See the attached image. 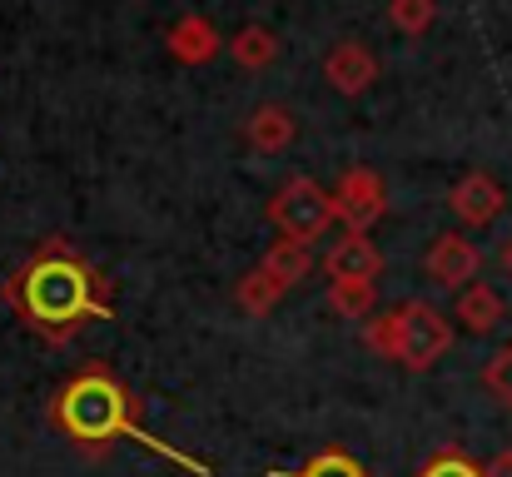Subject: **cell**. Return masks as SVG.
<instances>
[{
  "instance_id": "ffe728a7",
  "label": "cell",
  "mask_w": 512,
  "mask_h": 477,
  "mask_svg": "<svg viewBox=\"0 0 512 477\" xmlns=\"http://www.w3.org/2000/svg\"><path fill=\"white\" fill-rule=\"evenodd\" d=\"M388 20L403 35H423L433 25V0H388Z\"/></svg>"
},
{
  "instance_id": "7a4b0ae2",
  "label": "cell",
  "mask_w": 512,
  "mask_h": 477,
  "mask_svg": "<svg viewBox=\"0 0 512 477\" xmlns=\"http://www.w3.org/2000/svg\"><path fill=\"white\" fill-rule=\"evenodd\" d=\"M50 423L80 448V453H110L115 438H135V393L105 368L90 363L80 368L55 398H50Z\"/></svg>"
},
{
  "instance_id": "4fadbf2b",
  "label": "cell",
  "mask_w": 512,
  "mask_h": 477,
  "mask_svg": "<svg viewBox=\"0 0 512 477\" xmlns=\"http://www.w3.org/2000/svg\"><path fill=\"white\" fill-rule=\"evenodd\" d=\"M259 269H269L284 289H294V284L314 269V254H309V244H299V239H274V244L264 249Z\"/></svg>"
},
{
  "instance_id": "52a82bcc",
  "label": "cell",
  "mask_w": 512,
  "mask_h": 477,
  "mask_svg": "<svg viewBox=\"0 0 512 477\" xmlns=\"http://www.w3.org/2000/svg\"><path fill=\"white\" fill-rule=\"evenodd\" d=\"M503 209H508V194H503V184H498L493 174L473 169V174H463V179L453 184V214H458L468 229H488V224H498Z\"/></svg>"
},
{
  "instance_id": "9a60e30c",
  "label": "cell",
  "mask_w": 512,
  "mask_h": 477,
  "mask_svg": "<svg viewBox=\"0 0 512 477\" xmlns=\"http://www.w3.org/2000/svg\"><path fill=\"white\" fill-rule=\"evenodd\" d=\"M229 55H234L244 70H264V65L279 55V40H274V30H264V25H244V30L229 40Z\"/></svg>"
},
{
  "instance_id": "5bb4252c",
  "label": "cell",
  "mask_w": 512,
  "mask_h": 477,
  "mask_svg": "<svg viewBox=\"0 0 512 477\" xmlns=\"http://www.w3.org/2000/svg\"><path fill=\"white\" fill-rule=\"evenodd\" d=\"M279 299H284V284H279L269 269L244 274V279H239V289H234V304H239L249 318H264L274 304H279Z\"/></svg>"
},
{
  "instance_id": "30bf717a",
  "label": "cell",
  "mask_w": 512,
  "mask_h": 477,
  "mask_svg": "<svg viewBox=\"0 0 512 477\" xmlns=\"http://www.w3.org/2000/svg\"><path fill=\"white\" fill-rule=\"evenodd\" d=\"M165 45H170V55L179 65H204V60L219 55V30H214V20H204V15H184V20L170 25Z\"/></svg>"
},
{
  "instance_id": "ba28073f",
  "label": "cell",
  "mask_w": 512,
  "mask_h": 477,
  "mask_svg": "<svg viewBox=\"0 0 512 477\" xmlns=\"http://www.w3.org/2000/svg\"><path fill=\"white\" fill-rule=\"evenodd\" d=\"M324 75H329V85H334L339 95H363V90L378 80V60H373L368 45L339 40V45L324 55Z\"/></svg>"
},
{
  "instance_id": "2e32d148",
  "label": "cell",
  "mask_w": 512,
  "mask_h": 477,
  "mask_svg": "<svg viewBox=\"0 0 512 477\" xmlns=\"http://www.w3.org/2000/svg\"><path fill=\"white\" fill-rule=\"evenodd\" d=\"M329 309L339 318H373L378 289L373 284H358V279H339V284H329Z\"/></svg>"
},
{
  "instance_id": "8992f818",
  "label": "cell",
  "mask_w": 512,
  "mask_h": 477,
  "mask_svg": "<svg viewBox=\"0 0 512 477\" xmlns=\"http://www.w3.org/2000/svg\"><path fill=\"white\" fill-rule=\"evenodd\" d=\"M478 264H483V254L463 234H438L428 244V254H423V274L433 284H443V289H468V279L478 274Z\"/></svg>"
},
{
  "instance_id": "8fae6325",
  "label": "cell",
  "mask_w": 512,
  "mask_h": 477,
  "mask_svg": "<svg viewBox=\"0 0 512 477\" xmlns=\"http://www.w3.org/2000/svg\"><path fill=\"white\" fill-rule=\"evenodd\" d=\"M294 135H299V125H294V115H289L284 105H259V110L249 115V125H244V140H249L259 155H279V150H289Z\"/></svg>"
},
{
  "instance_id": "5b68a950",
  "label": "cell",
  "mask_w": 512,
  "mask_h": 477,
  "mask_svg": "<svg viewBox=\"0 0 512 477\" xmlns=\"http://www.w3.org/2000/svg\"><path fill=\"white\" fill-rule=\"evenodd\" d=\"M334 214H339V224H348V234H368L388 214V189L368 164L343 169V179L334 184Z\"/></svg>"
},
{
  "instance_id": "44dd1931",
  "label": "cell",
  "mask_w": 512,
  "mask_h": 477,
  "mask_svg": "<svg viewBox=\"0 0 512 477\" xmlns=\"http://www.w3.org/2000/svg\"><path fill=\"white\" fill-rule=\"evenodd\" d=\"M483 473H488V477H512V448H508V453H498Z\"/></svg>"
},
{
  "instance_id": "277c9868",
  "label": "cell",
  "mask_w": 512,
  "mask_h": 477,
  "mask_svg": "<svg viewBox=\"0 0 512 477\" xmlns=\"http://www.w3.org/2000/svg\"><path fill=\"white\" fill-rule=\"evenodd\" d=\"M334 194L324 184H314L309 174L289 179L274 199H269V224L279 229V239H299V244H314L329 234L334 224Z\"/></svg>"
},
{
  "instance_id": "6da1fadb",
  "label": "cell",
  "mask_w": 512,
  "mask_h": 477,
  "mask_svg": "<svg viewBox=\"0 0 512 477\" xmlns=\"http://www.w3.org/2000/svg\"><path fill=\"white\" fill-rule=\"evenodd\" d=\"M0 299L20 314L30 333L50 343H65L85 323L115 314L110 279L70 239H40V249L0 284Z\"/></svg>"
},
{
  "instance_id": "7402d4cb",
  "label": "cell",
  "mask_w": 512,
  "mask_h": 477,
  "mask_svg": "<svg viewBox=\"0 0 512 477\" xmlns=\"http://www.w3.org/2000/svg\"><path fill=\"white\" fill-rule=\"evenodd\" d=\"M503 269H508V279H512V239L503 244Z\"/></svg>"
},
{
  "instance_id": "d6986e66",
  "label": "cell",
  "mask_w": 512,
  "mask_h": 477,
  "mask_svg": "<svg viewBox=\"0 0 512 477\" xmlns=\"http://www.w3.org/2000/svg\"><path fill=\"white\" fill-rule=\"evenodd\" d=\"M483 388H488V393L512 413V338L488 358V368H483Z\"/></svg>"
},
{
  "instance_id": "e0dca14e",
  "label": "cell",
  "mask_w": 512,
  "mask_h": 477,
  "mask_svg": "<svg viewBox=\"0 0 512 477\" xmlns=\"http://www.w3.org/2000/svg\"><path fill=\"white\" fill-rule=\"evenodd\" d=\"M269 477H284V473H269ZM289 477H368V468L353 453H343V448H319L299 473H289Z\"/></svg>"
},
{
  "instance_id": "9c48e42d",
  "label": "cell",
  "mask_w": 512,
  "mask_h": 477,
  "mask_svg": "<svg viewBox=\"0 0 512 477\" xmlns=\"http://www.w3.org/2000/svg\"><path fill=\"white\" fill-rule=\"evenodd\" d=\"M324 274H329V284H339V279L373 284L383 274V254H378V244L368 234H343L339 244L329 249V259H324Z\"/></svg>"
},
{
  "instance_id": "3957f363",
  "label": "cell",
  "mask_w": 512,
  "mask_h": 477,
  "mask_svg": "<svg viewBox=\"0 0 512 477\" xmlns=\"http://www.w3.org/2000/svg\"><path fill=\"white\" fill-rule=\"evenodd\" d=\"M363 343L383 358H393L398 368L408 373H428L438 368V358H448L453 348V323L438 304L428 299H408V304H393L383 314H373L363 323Z\"/></svg>"
},
{
  "instance_id": "7c38bea8",
  "label": "cell",
  "mask_w": 512,
  "mask_h": 477,
  "mask_svg": "<svg viewBox=\"0 0 512 477\" xmlns=\"http://www.w3.org/2000/svg\"><path fill=\"white\" fill-rule=\"evenodd\" d=\"M453 318H463L468 333H488V328H498V323H503V299H498V289H493V284H468V289L458 294Z\"/></svg>"
},
{
  "instance_id": "ac0fdd59",
  "label": "cell",
  "mask_w": 512,
  "mask_h": 477,
  "mask_svg": "<svg viewBox=\"0 0 512 477\" xmlns=\"http://www.w3.org/2000/svg\"><path fill=\"white\" fill-rule=\"evenodd\" d=\"M413 477H488V473H483V463H473L463 448H438Z\"/></svg>"
}]
</instances>
